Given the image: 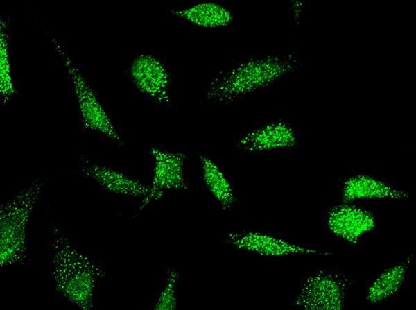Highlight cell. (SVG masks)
<instances>
[{
	"label": "cell",
	"mask_w": 416,
	"mask_h": 310,
	"mask_svg": "<svg viewBox=\"0 0 416 310\" xmlns=\"http://www.w3.org/2000/svg\"><path fill=\"white\" fill-rule=\"evenodd\" d=\"M295 58L272 55L244 61L221 73L207 86L205 98L209 102H229L245 94L265 87L294 71Z\"/></svg>",
	"instance_id": "obj_1"
},
{
	"label": "cell",
	"mask_w": 416,
	"mask_h": 310,
	"mask_svg": "<svg viewBox=\"0 0 416 310\" xmlns=\"http://www.w3.org/2000/svg\"><path fill=\"white\" fill-rule=\"evenodd\" d=\"M50 245L56 289L71 302L89 310L93 307L94 286L105 272L95 261L78 252L54 227H51Z\"/></svg>",
	"instance_id": "obj_2"
},
{
	"label": "cell",
	"mask_w": 416,
	"mask_h": 310,
	"mask_svg": "<svg viewBox=\"0 0 416 310\" xmlns=\"http://www.w3.org/2000/svg\"><path fill=\"white\" fill-rule=\"evenodd\" d=\"M44 184L35 180L19 194L1 206L0 264L3 267L26 259L25 230L32 209Z\"/></svg>",
	"instance_id": "obj_3"
},
{
	"label": "cell",
	"mask_w": 416,
	"mask_h": 310,
	"mask_svg": "<svg viewBox=\"0 0 416 310\" xmlns=\"http://www.w3.org/2000/svg\"><path fill=\"white\" fill-rule=\"evenodd\" d=\"M346 279L340 274L318 271L303 284L295 304L311 310H340L345 307Z\"/></svg>",
	"instance_id": "obj_4"
},
{
	"label": "cell",
	"mask_w": 416,
	"mask_h": 310,
	"mask_svg": "<svg viewBox=\"0 0 416 310\" xmlns=\"http://www.w3.org/2000/svg\"><path fill=\"white\" fill-rule=\"evenodd\" d=\"M52 42L71 75L85 127L98 130L111 137L119 144H123V141L114 130L110 119L100 105L93 91L85 83L78 69L73 65L68 54L55 39H52Z\"/></svg>",
	"instance_id": "obj_5"
},
{
	"label": "cell",
	"mask_w": 416,
	"mask_h": 310,
	"mask_svg": "<svg viewBox=\"0 0 416 310\" xmlns=\"http://www.w3.org/2000/svg\"><path fill=\"white\" fill-rule=\"evenodd\" d=\"M130 74L137 87L158 103L168 101L170 75L164 65L150 55H141L132 62Z\"/></svg>",
	"instance_id": "obj_6"
},
{
	"label": "cell",
	"mask_w": 416,
	"mask_h": 310,
	"mask_svg": "<svg viewBox=\"0 0 416 310\" xmlns=\"http://www.w3.org/2000/svg\"><path fill=\"white\" fill-rule=\"evenodd\" d=\"M328 228L351 243L376 227V221L368 210L344 203L333 207L327 216Z\"/></svg>",
	"instance_id": "obj_7"
},
{
	"label": "cell",
	"mask_w": 416,
	"mask_h": 310,
	"mask_svg": "<svg viewBox=\"0 0 416 310\" xmlns=\"http://www.w3.org/2000/svg\"><path fill=\"white\" fill-rule=\"evenodd\" d=\"M155 158V175L150 193L145 197L140 210L153 199L159 198L166 189H187L184 175L185 155L152 148Z\"/></svg>",
	"instance_id": "obj_8"
},
{
	"label": "cell",
	"mask_w": 416,
	"mask_h": 310,
	"mask_svg": "<svg viewBox=\"0 0 416 310\" xmlns=\"http://www.w3.org/2000/svg\"><path fill=\"white\" fill-rule=\"evenodd\" d=\"M298 140L297 132L291 124L278 121L252 130L240 139L239 145L245 150L263 151L293 148Z\"/></svg>",
	"instance_id": "obj_9"
},
{
	"label": "cell",
	"mask_w": 416,
	"mask_h": 310,
	"mask_svg": "<svg viewBox=\"0 0 416 310\" xmlns=\"http://www.w3.org/2000/svg\"><path fill=\"white\" fill-rule=\"evenodd\" d=\"M227 241L233 246L266 256H279L293 253H320L275 237L258 232L230 234Z\"/></svg>",
	"instance_id": "obj_10"
},
{
	"label": "cell",
	"mask_w": 416,
	"mask_h": 310,
	"mask_svg": "<svg viewBox=\"0 0 416 310\" xmlns=\"http://www.w3.org/2000/svg\"><path fill=\"white\" fill-rule=\"evenodd\" d=\"M408 194L395 189L386 183L368 175L359 174L349 178L342 187V201L349 203L360 199H404Z\"/></svg>",
	"instance_id": "obj_11"
},
{
	"label": "cell",
	"mask_w": 416,
	"mask_h": 310,
	"mask_svg": "<svg viewBox=\"0 0 416 310\" xmlns=\"http://www.w3.org/2000/svg\"><path fill=\"white\" fill-rule=\"evenodd\" d=\"M82 173L113 192L133 196H147L150 192V187L105 167L92 165L83 169Z\"/></svg>",
	"instance_id": "obj_12"
},
{
	"label": "cell",
	"mask_w": 416,
	"mask_h": 310,
	"mask_svg": "<svg viewBox=\"0 0 416 310\" xmlns=\"http://www.w3.org/2000/svg\"><path fill=\"white\" fill-rule=\"evenodd\" d=\"M171 13L203 27H220L228 25L234 16L225 7L213 2H205L184 10H171Z\"/></svg>",
	"instance_id": "obj_13"
},
{
	"label": "cell",
	"mask_w": 416,
	"mask_h": 310,
	"mask_svg": "<svg viewBox=\"0 0 416 310\" xmlns=\"http://www.w3.org/2000/svg\"><path fill=\"white\" fill-rule=\"evenodd\" d=\"M411 256L405 261L395 265L382 272L370 287L366 299L377 304L396 293L402 285Z\"/></svg>",
	"instance_id": "obj_14"
},
{
	"label": "cell",
	"mask_w": 416,
	"mask_h": 310,
	"mask_svg": "<svg viewBox=\"0 0 416 310\" xmlns=\"http://www.w3.org/2000/svg\"><path fill=\"white\" fill-rule=\"evenodd\" d=\"M200 159L208 189L224 208L230 207L235 197L229 182L211 160L203 155H200Z\"/></svg>",
	"instance_id": "obj_15"
},
{
	"label": "cell",
	"mask_w": 416,
	"mask_h": 310,
	"mask_svg": "<svg viewBox=\"0 0 416 310\" xmlns=\"http://www.w3.org/2000/svg\"><path fill=\"white\" fill-rule=\"evenodd\" d=\"M6 27V23L1 20L0 27V88L4 102L15 94L16 92L10 75L8 35Z\"/></svg>",
	"instance_id": "obj_16"
},
{
	"label": "cell",
	"mask_w": 416,
	"mask_h": 310,
	"mask_svg": "<svg viewBox=\"0 0 416 310\" xmlns=\"http://www.w3.org/2000/svg\"><path fill=\"white\" fill-rule=\"evenodd\" d=\"M178 277V272L175 270L168 271L166 285L155 304V309L174 310L177 308L175 286Z\"/></svg>",
	"instance_id": "obj_17"
},
{
	"label": "cell",
	"mask_w": 416,
	"mask_h": 310,
	"mask_svg": "<svg viewBox=\"0 0 416 310\" xmlns=\"http://www.w3.org/2000/svg\"><path fill=\"white\" fill-rule=\"evenodd\" d=\"M304 6L302 0H291L289 4L291 16L295 24L302 21L303 16Z\"/></svg>",
	"instance_id": "obj_18"
}]
</instances>
